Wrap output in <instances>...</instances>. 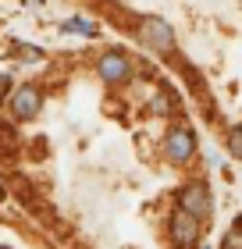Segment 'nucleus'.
Wrapping results in <instances>:
<instances>
[{
	"mask_svg": "<svg viewBox=\"0 0 242 249\" xmlns=\"http://www.w3.org/2000/svg\"><path fill=\"white\" fill-rule=\"evenodd\" d=\"M15 53H18V61H39L43 57L39 47H15Z\"/></svg>",
	"mask_w": 242,
	"mask_h": 249,
	"instance_id": "1a4fd4ad",
	"label": "nucleus"
},
{
	"mask_svg": "<svg viewBox=\"0 0 242 249\" xmlns=\"http://www.w3.org/2000/svg\"><path fill=\"white\" fill-rule=\"evenodd\" d=\"M7 89H11V78H7V75H0V100L7 96Z\"/></svg>",
	"mask_w": 242,
	"mask_h": 249,
	"instance_id": "9b49d317",
	"label": "nucleus"
},
{
	"mask_svg": "<svg viewBox=\"0 0 242 249\" xmlns=\"http://www.w3.org/2000/svg\"><path fill=\"white\" fill-rule=\"evenodd\" d=\"M221 249H242V231H228L224 242H221Z\"/></svg>",
	"mask_w": 242,
	"mask_h": 249,
	"instance_id": "9d476101",
	"label": "nucleus"
},
{
	"mask_svg": "<svg viewBox=\"0 0 242 249\" xmlns=\"http://www.w3.org/2000/svg\"><path fill=\"white\" fill-rule=\"evenodd\" d=\"M61 32H75V36L93 39L96 36V25H93V21H86V18H68V21H61Z\"/></svg>",
	"mask_w": 242,
	"mask_h": 249,
	"instance_id": "0eeeda50",
	"label": "nucleus"
},
{
	"mask_svg": "<svg viewBox=\"0 0 242 249\" xmlns=\"http://www.w3.org/2000/svg\"><path fill=\"white\" fill-rule=\"evenodd\" d=\"M96 71H100V78L107 86H121L125 78L132 75V64H129V57H125L121 50H107V53H100Z\"/></svg>",
	"mask_w": 242,
	"mask_h": 249,
	"instance_id": "20e7f679",
	"label": "nucleus"
},
{
	"mask_svg": "<svg viewBox=\"0 0 242 249\" xmlns=\"http://www.w3.org/2000/svg\"><path fill=\"white\" fill-rule=\"evenodd\" d=\"M228 150H232V157H239V160H242V124H239V128H232V135H228Z\"/></svg>",
	"mask_w": 242,
	"mask_h": 249,
	"instance_id": "6e6552de",
	"label": "nucleus"
},
{
	"mask_svg": "<svg viewBox=\"0 0 242 249\" xmlns=\"http://www.w3.org/2000/svg\"><path fill=\"white\" fill-rule=\"evenodd\" d=\"M192 153H196V135H192V128H186V124L171 128L168 139H164V157H168L171 164H186V160H192Z\"/></svg>",
	"mask_w": 242,
	"mask_h": 249,
	"instance_id": "7ed1b4c3",
	"label": "nucleus"
},
{
	"mask_svg": "<svg viewBox=\"0 0 242 249\" xmlns=\"http://www.w3.org/2000/svg\"><path fill=\"white\" fill-rule=\"evenodd\" d=\"M203 249H206V246H203Z\"/></svg>",
	"mask_w": 242,
	"mask_h": 249,
	"instance_id": "f8f14e48",
	"label": "nucleus"
},
{
	"mask_svg": "<svg viewBox=\"0 0 242 249\" xmlns=\"http://www.w3.org/2000/svg\"><path fill=\"white\" fill-rule=\"evenodd\" d=\"M39 107H43V93H39L36 86H21L18 93H15V100H11V114H15L18 121L36 118Z\"/></svg>",
	"mask_w": 242,
	"mask_h": 249,
	"instance_id": "423d86ee",
	"label": "nucleus"
},
{
	"mask_svg": "<svg viewBox=\"0 0 242 249\" xmlns=\"http://www.w3.org/2000/svg\"><path fill=\"white\" fill-rule=\"evenodd\" d=\"M139 36H143V43H146V47H153V50H160V53L175 50V29H171L164 18L146 15V18L139 21Z\"/></svg>",
	"mask_w": 242,
	"mask_h": 249,
	"instance_id": "f03ea898",
	"label": "nucleus"
},
{
	"mask_svg": "<svg viewBox=\"0 0 242 249\" xmlns=\"http://www.w3.org/2000/svg\"><path fill=\"white\" fill-rule=\"evenodd\" d=\"M200 221L192 217V213H186V210H175L171 213V242H175L178 249H189V246H196V239H200Z\"/></svg>",
	"mask_w": 242,
	"mask_h": 249,
	"instance_id": "39448f33",
	"label": "nucleus"
},
{
	"mask_svg": "<svg viewBox=\"0 0 242 249\" xmlns=\"http://www.w3.org/2000/svg\"><path fill=\"white\" fill-rule=\"evenodd\" d=\"M178 210L192 213L196 221H206V217H210V210H214V196H210V189H206L203 182H189L186 189L178 192Z\"/></svg>",
	"mask_w": 242,
	"mask_h": 249,
	"instance_id": "f257e3e1",
	"label": "nucleus"
}]
</instances>
